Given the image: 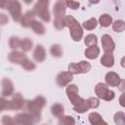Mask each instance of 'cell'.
<instances>
[{
    "label": "cell",
    "mask_w": 125,
    "mask_h": 125,
    "mask_svg": "<svg viewBox=\"0 0 125 125\" xmlns=\"http://www.w3.org/2000/svg\"><path fill=\"white\" fill-rule=\"evenodd\" d=\"M46 104V99L42 96H37L32 101H26L25 106L28 112H30L34 118L35 123L39 122L41 119V109Z\"/></svg>",
    "instance_id": "6da1fadb"
},
{
    "label": "cell",
    "mask_w": 125,
    "mask_h": 125,
    "mask_svg": "<svg viewBox=\"0 0 125 125\" xmlns=\"http://www.w3.org/2000/svg\"><path fill=\"white\" fill-rule=\"evenodd\" d=\"M64 25L69 28L70 36L74 41H80L83 37V29L72 16H64Z\"/></svg>",
    "instance_id": "7a4b0ae2"
},
{
    "label": "cell",
    "mask_w": 125,
    "mask_h": 125,
    "mask_svg": "<svg viewBox=\"0 0 125 125\" xmlns=\"http://www.w3.org/2000/svg\"><path fill=\"white\" fill-rule=\"evenodd\" d=\"M49 3H50V0H38L32 10L34 12L35 16H38L45 22H49L50 19H51L50 13L48 10Z\"/></svg>",
    "instance_id": "3957f363"
},
{
    "label": "cell",
    "mask_w": 125,
    "mask_h": 125,
    "mask_svg": "<svg viewBox=\"0 0 125 125\" xmlns=\"http://www.w3.org/2000/svg\"><path fill=\"white\" fill-rule=\"evenodd\" d=\"M6 9L9 11L15 21H20L22 14H21V5L18 0H10Z\"/></svg>",
    "instance_id": "277c9868"
},
{
    "label": "cell",
    "mask_w": 125,
    "mask_h": 125,
    "mask_svg": "<svg viewBox=\"0 0 125 125\" xmlns=\"http://www.w3.org/2000/svg\"><path fill=\"white\" fill-rule=\"evenodd\" d=\"M25 106V101L21 95V93H16L12 100L8 101L7 109L8 110H20Z\"/></svg>",
    "instance_id": "5b68a950"
},
{
    "label": "cell",
    "mask_w": 125,
    "mask_h": 125,
    "mask_svg": "<svg viewBox=\"0 0 125 125\" xmlns=\"http://www.w3.org/2000/svg\"><path fill=\"white\" fill-rule=\"evenodd\" d=\"M14 120H15V124H20V125H31L35 123L34 118L30 112L19 113L15 116Z\"/></svg>",
    "instance_id": "8992f818"
},
{
    "label": "cell",
    "mask_w": 125,
    "mask_h": 125,
    "mask_svg": "<svg viewBox=\"0 0 125 125\" xmlns=\"http://www.w3.org/2000/svg\"><path fill=\"white\" fill-rule=\"evenodd\" d=\"M73 79V74L69 71H62V72H60L57 77H56V81H57V84L60 86V87H64L66 85H68Z\"/></svg>",
    "instance_id": "52a82bcc"
},
{
    "label": "cell",
    "mask_w": 125,
    "mask_h": 125,
    "mask_svg": "<svg viewBox=\"0 0 125 125\" xmlns=\"http://www.w3.org/2000/svg\"><path fill=\"white\" fill-rule=\"evenodd\" d=\"M102 47L104 49V52H108V53H112L115 49V43L112 40L111 36L108 34H104L102 36Z\"/></svg>",
    "instance_id": "ba28073f"
},
{
    "label": "cell",
    "mask_w": 125,
    "mask_h": 125,
    "mask_svg": "<svg viewBox=\"0 0 125 125\" xmlns=\"http://www.w3.org/2000/svg\"><path fill=\"white\" fill-rule=\"evenodd\" d=\"M72 105H73L74 111H76V112H78V113L86 112V111L90 108L87 100H84V99H82V98H80V97H78V98L72 103Z\"/></svg>",
    "instance_id": "9c48e42d"
},
{
    "label": "cell",
    "mask_w": 125,
    "mask_h": 125,
    "mask_svg": "<svg viewBox=\"0 0 125 125\" xmlns=\"http://www.w3.org/2000/svg\"><path fill=\"white\" fill-rule=\"evenodd\" d=\"M66 10V5L64 0H57V2L53 6V13L55 18H63Z\"/></svg>",
    "instance_id": "30bf717a"
},
{
    "label": "cell",
    "mask_w": 125,
    "mask_h": 125,
    "mask_svg": "<svg viewBox=\"0 0 125 125\" xmlns=\"http://www.w3.org/2000/svg\"><path fill=\"white\" fill-rule=\"evenodd\" d=\"M2 85V96L3 97H9L14 94V84L13 82L8 78H3L1 81Z\"/></svg>",
    "instance_id": "8fae6325"
},
{
    "label": "cell",
    "mask_w": 125,
    "mask_h": 125,
    "mask_svg": "<svg viewBox=\"0 0 125 125\" xmlns=\"http://www.w3.org/2000/svg\"><path fill=\"white\" fill-rule=\"evenodd\" d=\"M25 59H26V56H25L24 52H21L18 50H14L13 52H11L8 55V60L12 63H16V64H21V62Z\"/></svg>",
    "instance_id": "7c38bea8"
},
{
    "label": "cell",
    "mask_w": 125,
    "mask_h": 125,
    "mask_svg": "<svg viewBox=\"0 0 125 125\" xmlns=\"http://www.w3.org/2000/svg\"><path fill=\"white\" fill-rule=\"evenodd\" d=\"M104 80H105V83H106L107 86L117 87L118 84H119L120 81H121V78H120V76H119L116 72L109 71V72H107V73L105 74Z\"/></svg>",
    "instance_id": "4fadbf2b"
},
{
    "label": "cell",
    "mask_w": 125,
    "mask_h": 125,
    "mask_svg": "<svg viewBox=\"0 0 125 125\" xmlns=\"http://www.w3.org/2000/svg\"><path fill=\"white\" fill-rule=\"evenodd\" d=\"M32 56H33V59L36 62H44L45 59H46V51H45L44 47L42 45H39V44L36 45V47H35V49L33 51Z\"/></svg>",
    "instance_id": "5bb4252c"
},
{
    "label": "cell",
    "mask_w": 125,
    "mask_h": 125,
    "mask_svg": "<svg viewBox=\"0 0 125 125\" xmlns=\"http://www.w3.org/2000/svg\"><path fill=\"white\" fill-rule=\"evenodd\" d=\"M34 17H35V14H34L33 11H27L26 13H24L21 16V20H20L21 26H23V27H30V24L33 21Z\"/></svg>",
    "instance_id": "9a60e30c"
},
{
    "label": "cell",
    "mask_w": 125,
    "mask_h": 125,
    "mask_svg": "<svg viewBox=\"0 0 125 125\" xmlns=\"http://www.w3.org/2000/svg\"><path fill=\"white\" fill-rule=\"evenodd\" d=\"M65 93H66V95H67V98H68L69 101L71 102V104L79 97V96H78L79 90H78V87H77L75 84H69V85L66 87Z\"/></svg>",
    "instance_id": "2e32d148"
},
{
    "label": "cell",
    "mask_w": 125,
    "mask_h": 125,
    "mask_svg": "<svg viewBox=\"0 0 125 125\" xmlns=\"http://www.w3.org/2000/svg\"><path fill=\"white\" fill-rule=\"evenodd\" d=\"M108 90L109 89L107 88V85L104 84V83H102V82L98 83L96 85V87H95V93H96L97 97L99 99H102V100H104Z\"/></svg>",
    "instance_id": "e0dca14e"
},
{
    "label": "cell",
    "mask_w": 125,
    "mask_h": 125,
    "mask_svg": "<svg viewBox=\"0 0 125 125\" xmlns=\"http://www.w3.org/2000/svg\"><path fill=\"white\" fill-rule=\"evenodd\" d=\"M85 57L89 60H95L99 57L100 55V48L97 45H93V46H89L86 50H85Z\"/></svg>",
    "instance_id": "ac0fdd59"
},
{
    "label": "cell",
    "mask_w": 125,
    "mask_h": 125,
    "mask_svg": "<svg viewBox=\"0 0 125 125\" xmlns=\"http://www.w3.org/2000/svg\"><path fill=\"white\" fill-rule=\"evenodd\" d=\"M101 63L105 67H111L114 64V58L112 53L104 52V54L101 58Z\"/></svg>",
    "instance_id": "d6986e66"
},
{
    "label": "cell",
    "mask_w": 125,
    "mask_h": 125,
    "mask_svg": "<svg viewBox=\"0 0 125 125\" xmlns=\"http://www.w3.org/2000/svg\"><path fill=\"white\" fill-rule=\"evenodd\" d=\"M51 112H52V114L55 117H57V118L60 119L64 114V107L61 104H58V103L57 104H54L52 105V107H51Z\"/></svg>",
    "instance_id": "ffe728a7"
},
{
    "label": "cell",
    "mask_w": 125,
    "mask_h": 125,
    "mask_svg": "<svg viewBox=\"0 0 125 125\" xmlns=\"http://www.w3.org/2000/svg\"><path fill=\"white\" fill-rule=\"evenodd\" d=\"M30 27H31V29H32L36 34H38V35H43V34L45 33V31H46L45 26L43 25V23H41L40 21H35V20H33V21L31 22Z\"/></svg>",
    "instance_id": "44dd1931"
},
{
    "label": "cell",
    "mask_w": 125,
    "mask_h": 125,
    "mask_svg": "<svg viewBox=\"0 0 125 125\" xmlns=\"http://www.w3.org/2000/svg\"><path fill=\"white\" fill-rule=\"evenodd\" d=\"M89 121L93 125H98V124H102V123L106 124V122L104 121L103 117L98 112H92V113H90L89 114Z\"/></svg>",
    "instance_id": "7402d4cb"
},
{
    "label": "cell",
    "mask_w": 125,
    "mask_h": 125,
    "mask_svg": "<svg viewBox=\"0 0 125 125\" xmlns=\"http://www.w3.org/2000/svg\"><path fill=\"white\" fill-rule=\"evenodd\" d=\"M99 23L103 27H107L112 23V18L108 14H103L99 18Z\"/></svg>",
    "instance_id": "603a6c76"
},
{
    "label": "cell",
    "mask_w": 125,
    "mask_h": 125,
    "mask_svg": "<svg viewBox=\"0 0 125 125\" xmlns=\"http://www.w3.org/2000/svg\"><path fill=\"white\" fill-rule=\"evenodd\" d=\"M33 46V42L31 41V39L29 38H23L21 41V46L20 48L22 50V52H28L32 49Z\"/></svg>",
    "instance_id": "cb8c5ba5"
},
{
    "label": "cell",
    "mask_w": 125,
    "mask_h": 125,
    "mask_svg": "<svg viewBox=\"0 0 125 125\" xmlns=\"http://www.w3.org/2000/svg\"><path fill=\"white\" fill-rule=\"evenodd\" d=\"M97 24H98L97 20L95 18H91V19H89L88 21H86L82 23V27L86 30H92V29L96 28Z\"/></svg>",
    "instance_id": "d4e9b609"
},
{
    "label": "cell",
    "mask_w": 125,
    "mask_h": 125,
    "mask_svg": "<svg viewBox=\"0 0 125 125\" xmlns=\"http://www.w3.org/2000/svg\"><path fill=\"white\" fill-rule=\"evenodd\" d=\"M50 53L53 57H56V58H60L62 56V48L61 47V45L59 44H54L51 46L50 48Z\"/></svg>",
    "instance_id": "484cf974"
},
{
    "label": "cell",
    "mask_w": 125,
    "mask_h": 125,
    "mask_svg": "<svg viewBox=\"0 0 125 125\" xmlns=\"http://www.w3.org/2000/svg\"><path fill=\"white\" fill-rule=\"evenodd\" d=\"M76 64H77L79 73H86L91 69V64L87 61H81Z\"/></svg>",
    "instance_id": "4316f807"
},
{
    "label": "cell",
    "mask_w": 125,
    "mask_h": 125,
    "mask_svg": "<svg viewBox=\"0 0 125 125\" xmlns=\"http://www.w3.org/2000/svg\"><path fill=\"white\" fill-rule=\"evenodd\" d=\"M84 43L87 47L89 46H93V45H97L98 43V38L95 34H88L85 38H84Z\"/></svg>",
    "instance_id": "83f0119b"
},
{
    "label": "cell",
    "mask_w": 125,
    "mask_h": 125,
    "mask_svg": "<svg viewBox=\"0 0 125 125\" xmlns=\"http://www.w3.org/2000/svg\"><path fill=\"white\" fill-rule=\"evenodd\" d=\"M21 66L23 69L28 70V71H30V70H34V69H35V67H36L35 63H34V62H31L30 60H28L27 58L21 62Z\"/></svg>",
    "instance_id": "f1b7e54d"
},
{
    "label": "cell",
    "mask_w": 125,
    "mask_h": 125,
    "mask_svg": "<svg viewBox=\"0 0 125 125\" xmlns=\"http://www.w3.org/2000/svg\"><path fill=\"white\" fill-rule=\"evenodd\" d=\"M112 29L115 32H122V31H124V29H125V22L122 20L115 21L112 23Z\"/></svg>",
    "instance_id": "f546056e"
},
{
    "label": "cell",
    "mask_w": 125,
    "mask_h": 125,
    "mask_svg": "<svg viewBox=\"0 0 125 125\" xmlns=\"http://www.w3.org/2000/svg\"><path fill=\"white\" fill-rule=\"evenodd\" d=\"M21 39L19 38L18 36H12L10 38V40H9V46H10V48H12L14 50H17L21 46Z\"/></svg>",
    "instance_id": "4dcf8cb0"
},
{
    "label": "cell",
    "mask_w": 125,
    "mask_h": 125,
    "mask_svg": "<svg viewBox=\"0 0 125 125\" xmlns=\"http://www.w3.org/2000/svg\"><path fill=\"white\" fill-rule=\"evenodd\" d=\"M60 124H64V125H70V124H75V120L72 116H69V115H66V116H62L60 118V121H59Z\"/></svg>",
    "instance_id": "1f68e13d"
},
{
    "label": "cell",
    "mask_w": 125,
    "mask_h": 125,
    "mask_svg": "<svg viewBox=\"0 0 125 125\" xmlns=\"http://www.w3.org/2000/svg\"><path fill=\"white\" fill-rule=\"evenodd\" d=\"M114 122L116 124H124L125 123V114L123 111H118L114 114Z\"/></svg>",
    "instance_id": "d6a6232c"
},
{
    "label": "cell",
    "mask_w": 125,
    "mask_h": 125,
    "mask_svg": "<svg viewBox=\"0 0 125 125\" xmlns=\"http://www.w3.org/2000/svg\"><path fill=\"white\" fill-rule=\"evenodd\" d=\"M54 26L57 29H59V30L62 29L65 26L64 25V17L63 18H55V20H54Z\"/></svg>",
    "instance_id": "836d02e7"
},
{
    "label": "cell",
    "mask_w": 125,
    "mask_h": 125,
    "mask_svg": "<svg viewBox=\"0 0 125 125\" xmlns=\"http://www.w3.org/2000/svg\"><path fill=\"white\" fill-rule=\"evenodd\" d=\"M88 102V104H89V107L90 108H97L99 105H100V101L99 99L97 98H94V97H91L87 100Z\"/></svg>",
    "instance_id": "e575fe53"
},
{
    "label": "cell",
    "mask_w": 125,
    "mask_h": 125,
    "mask_svg": "<svg viewBox=\"0 0 125 125\" xmlns=\"http://www.w3.org/2000/svg\"><path fill=\"white\" fill-rule=\"evenodd\" d=\"M64 1H65L66 7H69L72 10H76L80 7V3L77 1H74V0H64Z\"/></svg>",
    "instance_id": "d590c367"
},
{
    "label": "cell",
    "mask_w": 125,
    "mask_h": 125,
    "mask_svg": "<svg viewBox=\"0 0 125 125\" xmlns=\"http://www.w3.org/2000/svg\"><path fill=\"white\" fill-rule=\"evenodd\" d=\"M2 123L4 125H11V124H15V120L10 116V115H4L2 117Z\"/></svg>",
    "instance_id": "8d00e7d4"
},
{
    "label": "cell",
    "mask_w": 125,
    "mask_h": 125,
    "mask_svg": "<svg viewBox=\"0 0 125 125\" xmlns=\"http://www.w3.org/2000/svg\"><path fill=\"white\" fill-rule=\"evenodd\" d=\"M7 104H8V101L5 99V97L0 98V112L7 109Z\"/></svg>",
    "instance_id": "74e56055"
},
{
    "label": "cell",
    "mask_w": 125,
    "mask_h": 125,
    "mask_svg": "<svg viewBox=\"0 0 125 125\" xmlns=\"http://www.w3.org/2000/svg\"><path fill=\"white\" fill-rule=\"evenodd\" d=\"M8 21H9L8 16L6 14H4V13H0V24L1 25L6 24L8 22Z\"/></svg>",
    "instance_id": "f35d334b"
},
{
    "label": "cell",
    "mask_w": 125,
    "mask_h": 125,
    "mask_svg": "<svg viewBox=\"0 0 125 125\" xmlns=\"http://www.w3.org/2000/svg\"><path fill=\"white\" fill-rule=\"evenodd\" d=\"M114 97H115L114 92L111 91V90H108V92H107V94H106V96H105V98H104V101H106V102L112 101V100L114 99Z\"/></svg>",
    "instance_id": "ab89813d"
},
{
    "label": "cell",
    "mask_w": 125,
    "mask_h": 125,
    "mask_svg": "<svg viewBox=\"0 0 125 125\" xmlns=\"http://www.w3.org/2000/svg\"><path fill=\"white\" fill-rule=\"evenodd\" d=\"M10 0H0V9H6Z\"/></svg>",
    "instance_id": "60d3db41"
},
{
    "label": "cell",
    "mask_w": 125,
    "mask_h": 125,
    "mask_svg": "<svg viewBox=\"0 0 125 125\" xmlns=\"http://www.w3.org/2000/svg\"><path fill=\"white\" fill-rule=\"evenodd\" d=\"M124 86H125V81L121 79V81H120V83L118 84V86H117V87L120 89V91H121V92H124V89H125V87H124Z\"/></svg>",
    "instance_id": "b9f144b4"
},
{
    "label": "cell",
    "mask_w": 125,
    "mask_h": 125,
    "mask_svg": "<svg viewBox=\"0 0 125 125\" xmlns=\"http://www.w3.org/2000/svg\"><path fill=\"white\" fill-rule=\"evenodd\" d=\"M123 99H124V94H122L121 96H120V98H119V104H120V105L121 106H125V104H124V102H123Z\"/></svg>",
    "instance_id": "7bdbcfd3"
},
{
    "label": "cell",
    "mask_w": 125,
    "mask_h": 125,
    "mask_svg": "<svg viewBox=\"0 0 125 125\" xmlns=\"http://www.w3.org/2000/svg\"><path fill=\"white\" fill-rule=\"evenodd\" d=\"M89 2L91 4H98L100 2V0H89Z\"/></svg>",
    "instance_id": "ee69618b"
},
{
    "label": "cell",
    "mask_w": 125,
    "mask_h": 125,
    "mask_svg": "<svg viewBox=\"0 0 125 125\" xmlns=\"http://www.w3.org/2000/svg\"><path fill=\"white\" fill-rule=\"evenodd\" d=\"M32 1H33V0H23V2H24L25 4H27V5H29V4H30Z\"/></svg>",
    "instance_id": "f6af8a7d"
},
{
    "label": "cell",
    "mask_w": 125,
    "mask_h": 125,
    "mask_svg": "<svg viewBox=\"0 0 125 125\" xmlns=\"http://www.w3.org/2000/svg\"><path fill=\"white\" fill-rule=\"evenodd\" d=\"M121 64H122V66H124V58H122V61H121Z\"/></svg>",
    "instance_id": "bcb514c9"
}]
</instances>
